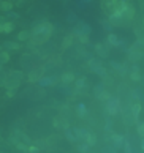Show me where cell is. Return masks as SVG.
Masks as SVG:
<instances>
[{
  "label": "cell",
  "instance_id": "6da1fadb",
  "mask_svg": "<svg viewBox=\"0 0 144 153\" xmlns=\"http://www.w3.org/2000/svg\"><path fill=\"white\" fill-rule=\"evenodd\" d=\"M138 133H139V136H144V123H141L138 126Z\"/></svg>",
  "mask_w": 144,
  "mask_h": 153
},
{
  "label": "cell",
  "instance_id": "7a4b0ae2",
  "mask_svg": "<svg viewBox=\"0 0 144 153\" xmlns=\"http://www.w3.org/2000/svg\"><path fill=\"white\" fill-rule=\"evenodd\" d=\"M109 40H111V43H113V44H117V41H116V36L114 35H109Z\"/></svg>",
  "mask_w": 144,
  "mask_h": 153
},
{
  "label": "cell",
  "instance_id": "3957f363",
  "mask_svg": "<svg viewBox=\"0 0 144 153\" xmlns=\"http://www.w3.org/2000/svg\"><path fill=\"white\" fill-rule=\"evenodd\" d=\"M0 60H5V62H7V60H8V55H7V54H5V55L0 54Z\"/></svg>",
  "mask_w": 144,
  "mask_h": 153
}]
</instances>
